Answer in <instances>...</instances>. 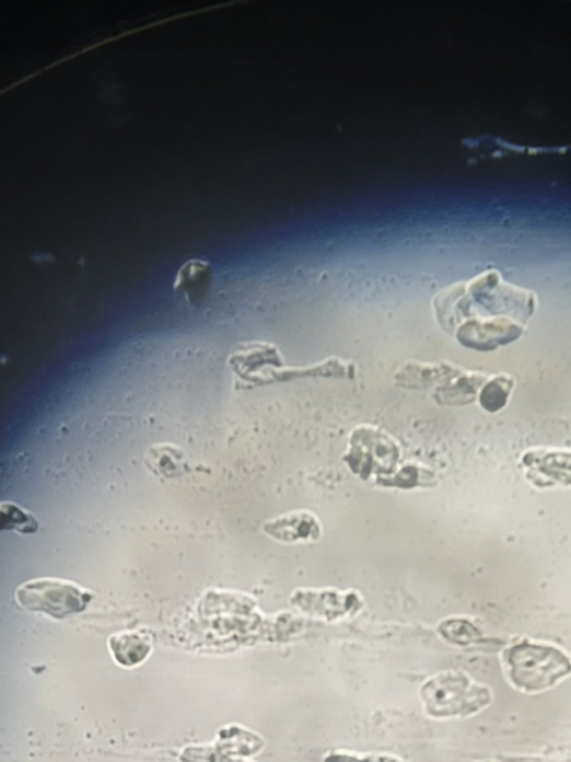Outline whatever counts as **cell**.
I'll return each mask as SVG.
<instances>
[{"mask_svg": "<svg viewBox=\"0 0 571 762\" xmlns=\"http://www.w3.org/2000/svg\"><path fill=\"white\" fill-rule=\"evenodd\" d=\"M15 599L27 611L39 612L56 620L85 611L93 593L63 578H36L16 588Z\"/></svg>", "mask_w": 571, "mask_h": 762, "instance_id": "3", "label": "cell"}, {"mask_svg": "<svg viewBox=\"0 0 571 762\" xmlns=\"http://www.w3.org/2000/svg\"><path fill=\"white\" fill-rule=\"evenodd\" d=\"M213 267L212 264L201 259L186 261L177 272L175 280V291L184 293L186 300L196 302L201 300L209 291L212 284Z\"/></svg>", "mask_w": 571, "mask_h": 762, "instance_id": "9", "label": "cell"}, {"mask_svg": "<svg viewBox=\"0 0 571 762\" xmlns=\"http://www.w3.org/2000/svg\"><path fill=\"white\" fill-rule=\"evenodd\" d=\"M231 370L243 380H250L258 384L260 377L270 368H281L284 366L283 356L277 346L270 343L252 342L242 343L228 359Z\"/></svg>", "mask_w": 571, "mask_h": 762, "instance_id": "5", "label": "cell"}, {"mask_svg": "<svg viewBox=\"0 0 571 762\" xmlns=\"http://www.w3.org/2000/svg\"><path fill=\"white\" fill-rule=\"evenodd\" d=\"M513 380L508 376H496L487 380L479 391V404L487 412H500L508 404L511 396Z\"/></svg>", "mask_w": 571, "mask_h": 762, "instance_id": "12", "label": "cell"}, {"mask_svg": "<svg viewBox=\"0 0 571 762\" xmlns=\"http://www.w3.org/2000/svg\"><path fill=\"white\" fill-rule=\"evenodd\" d=\"M483 379L478 374H457L451 376L448 383L440 388L438 400L441 403L466 404L474 400L478 388L483 386Z\"/></svg>", "mask_w": 571, "mask_h": 762, "instance_id": "10", "label": "cell"}, {"mask_svg": "<svg viewBox=\"0 0 571 762\" xmlns=\"http://www.w3.org/2000/svg\"><path fill=\"white\" fill-rule=\"evenodd\" d=\"M0 529L33 535L39 530V521L31 511L14 503L0 504Z\"/></svg>", "mask_w": 571, "mask_h": 762, "instance_id": "11", "label": "cell"}, {"mask_svg": "<svg viewBox=\"0 0 571 762\" xmlns=\"http://www.w3.org/2000/svg\"><path fill=\"white\" fill-rule=\"evenodd\" d=\"M502 665L509 683L521 693H541L571 673V661L564 653L529 642L508 648Z\"/></svg>", "mask_w": 571, "mask_h": 762, "instance_id": "1", "label": "cell"}, {"mask_svg": "<svg viewBox=\"0 0 571 762\" xmlns=\"http://www.w3.org/2000/svg\"><path fill=\"white\" fill-rule=\"evenodd\" d=\"M523 334V325L508 321H470L458 330L457 337L462 345L471 349L491 350L494 347L513 342Z\"/></svg>", "mask_w": 571, "mask_h": 762, "instance_id": "7", "label": "cell"}, {"mask_svg": "<svg viewBox=\"0 0 571 762\" xmlns=\"http://www.w3.org/2000/svg\"><path fill=\"white\" fill-rule=\"evenodd\" d=\"M265 535L284 544H298V542H317L323 535V526L316 513L307 509H298L281 513L265 521L263 526Z\"/></svg>", "mask_w": 571, "mask_h": 762, "instance_id": "6", "label": "cell"}, {"mask_svg": "<svg viewBox=\"0 0 571 762\" xmlns=\"http://www.w3.org/2000/svg\"><path fill=\"white\" fill-rule=\"evenodd\" d=\"M325 762H376L374 758H359L353 755H345V753H335L326 758Z\"/></svg>", "mask_w": 571, "mask_h": 762, "instance_id": "13", "label": "cell"}, {"mask_svg": "<svg viewBox=\"0 0 571 762\" xmlns=\"http://www.w3.org/2000/svg\"><path fill=\"white\" fill-rule=\"evenodd\" d=\"M426 714L436 719L466 718L486 709L491 690L463 672H444L421 686Z\"/></svg>", "mask_w": 571, "mask_h": 762, "instance_id": "2", "label": "cell"}, {"mask_svg": "<svg viewBox=\"0 0 571 762\" xmlns=\"http://www.w3.org/2000/svg\"><path fill=\"white\" fill-rule=\"evenodd\" d=\"M143 462L149 472L161 480L180 478L189 472L188 455L172 442H160L149 447Z\"/></svg>", "mask_w": 571, "mask_h": 762, "instance_id": "8", "label": "cell"}, {"mask_svg": "<svg viewBox=\"0 0 571 762\" xmlns=\"http://www.w3.org/2000/svg\"><path fill=\"white\" fill-rule=\"evenodd\" d=\"M523 465L536 486H571V450H529L523 455Z\"/></svg>", "mask_w": 571, "mask_h": 762, "instance_id": "4", "label": "cell"}]
</instances>
